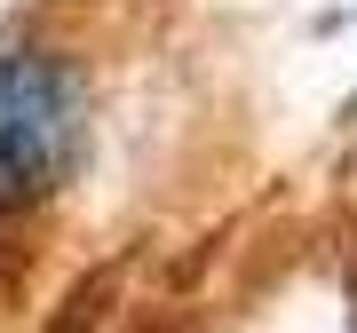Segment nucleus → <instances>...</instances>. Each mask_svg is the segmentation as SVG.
Here are the masks:
<instances>
[{
    "label": "nucleus",
    "instance_id": "1",
    "mask_svg": "<svg viewBox=\"0 0 357 333\" xmlns=\"http://www.w3.org/2000/svg\"><path fill=\"white\" fill-rule=\"evenodd\" d=\"M79 143V88L48 56H8L0 64V206H24L56 191Z\"/></svg>",
    "mask_w": 357,
    "mask_h": 333
}]
</instances>
